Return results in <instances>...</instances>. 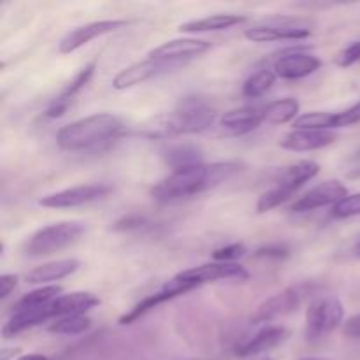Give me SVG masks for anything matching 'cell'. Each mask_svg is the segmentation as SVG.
<instances>
[{
    "mask_svg": "<svg viewBox=\"0 0 360 360\" xmlns=\"http://www.w3.org/2000/svg\"><path fill=\"white\" fill-rule=\"evenodd\" d=\"M245 360H274V359L266 357V355H262V357H252V359H245Z\"/></svg>",
    "mask_w": 360,
    "mask_h": 360,
    "instance_id": "obj_44",
    "label": "cell"
},
{
    "mask_svg": "<svg viewBox=\"0 0 360 360\" xmlns=\"http://www.w3.org/2000/svg\"><path fill=\"white\" fill-rule=\"evenodd\" d=\"M304 292L301 287H288L278 294L271 295L266 301L260 302L259 308L252 315V323H269L280 316H287L290 313L297 311L302 304Z\"/></svg>",
    "mask_w": 360,
    "mask_h": 360,
    "instance_id": "obj_7",
    "label": "cell"
},
{
    "mask_svg": "<svg viewBox=\"0 0 360 360\" xmlns=\"http://www.w3.org/2000/svg\"><path fill=\"white\" fill-rule=\"evenodd\" d=\"M262 122L264 109L245 105V108L231 109V111L225 112L220 120V125L229 136H245V134L259 129Z\"/></svg>",
    "mask_w": 360,
    "mask_h": 360,
    "instance_id": "obj_18",
    "label": "cell"
},
{
    "mask_svg": "<svg viewBox=\"0 0 360 360\" xmlns=\"http://www.w3.org/2000/svg\"><path fill=\"white\" fill-rule=\"evenodd\" d=\"M347 195L348 190L343 183L336 181V179H329V181H323L320 185H316L315 188L304 193L301 199L295 200L290 210L294 213H308V211L320 210V207L334 206V204L340 202Z\"/></svg>",
    "mask_w": 360,
    "mask_h": 360,
    "instance_id": "obj_14",
    "label": "cell"
},
{
    "mask_svg": "<svg viewBox=\"0 0 360 360\" xmlns=\"http://www.w3.org/2000/svg\"><path fill=\"white\" fill-rule=\"evenodd\" d=\"M90 327L91 320L86 315H72L55 320L48 327V333L58 334V336H77V334L86 333Z\"/></svg>",
    "mask_w": 360,
    "mask_h": 360,
    "instance_id": "obj_30",
    "label": "cell"
},
{
    "mask_svg": "<svg viewBox=\"0 0 360 360\" xmlns=\"http://www.w3.org/2000/svg\"><path fill=\"white\" fill-rule=\"evenodd\" d=\"M295 130H334L336 129V112L311 111L299 115L294 122Z\"/></svg>",
    "mask_w": 360,
    "mask_h": 360,
    "instance_id": "obj_29",
    "label": "cell"
},
{
    "mask_svg": "<svg viewBox=\"0 0 360 360\" xmlns=\"http://www.w3.org/2000/svg\"><path fill=\"white\" fill-rule=\"evenodd\" d=\"M343 333L345 336L354 338V340H360V313L359 315L350 316V319L343 323Z\"/></svg>",
    "mask_w": 360,
    "mask_h": 360,
    "instance_id": "obj_39",
    "label": "cell"
},
{
    "mask_svg": "<svg viewBox=\"0 0 360 360\" xmlns=\"http://www.w3.org/2000/svg\"><path fill=\"white\" fill-rule=\"evenodd\" d=\"M357 123H360V101L352 108L336 112V129L357 125Z\"/></svg>",
    "mask_w": 360,
    "mask_h": 360,
    "instance_id": "obj_36",
    "label": "cell"
},
{
    "mask_svg": "<svg viewBox=\"0 0 360 360\" xmlns=\"http://www.w3.org/2000/svg\"><path fill=\"white\" fill-rule=\"evenodd\" d=\"M195 288H197L195 285H192V283H188V281L181 280V278L174 276L171 281H169V283L164 285V288H162V290L155 292V294H151V295H146L143 301H139L132 309H129V311H127L125 315L120 319V323H122V326H130V323L137 322L141 316H144L146 313H150L151 309H155L157 306L164 304V302H167V301H172V299L179 297V295L186 294V292H190V290H195Z\"/></svg>",
    "mask_w": 360,
    "mask_h": 360,
    "instance_id": "obj_9",
    "label": "cell"
},
{
    "mask_svg": "<svg viewBox=\"0 0 360 360\" xmlns=\"http://www.w3.org/2000/svg\"><path fill=\"white\" fill-rule=\"evenodd\" d=\"M164 158L172 171L178 169L193 167V165H200L202 162V151L195 146V144H178V146H171L164 151Z\"/></svg>",
    "mask_w": 360,
    "mask_h": 360,
    "instance_id": "obj_25",
    "label": "cell"
},
{
    "mask_svg": "<svg viewBox=\"0 0 360 360\" xmlns=\"http://www.w3.org/2000/svg\"><path fill=\"white\" fill-rule=\"evenodd\" d=\"M354 255L357 257V259H360V239L355 243V246H354Z\"/></svg>",
    "mask_w": 360,
    "mask_h": 360,
    "instance_id": "obj_43",
    "label": "cell"
},
{
    "mask_svg": "<svg viewBox=\"0 0 360 360\" xmlns=\"http://www.w3.org/2000/svg\"><path fill=\"white\" fill-rule=\"evenodd\" d=\"M18 352H20L18 348H14V350H4L2 352V360H9L11 355H16Z\"/></svg>",
    "mask_w": 360,
    "mask_h": 360,
    "instance_id": "obj_42",
    "label": "cell"
},
{
    "mask_svg": "<svg viewBox=\"0 0 360 360\" xmlns=\"http://www.w3.org/2000/svg\"><path fill=\"white\" fill-rule=\"evenodd\" d=\"M95 67H97V62H91L88 63V65H84L83 69H81L79 72L69 81V84H67V86L63 88L55 98H53L51 104H49L48 109H46V116H48V118H58V116H62L63 112L69 109V105L72 104L76 95L79 94L88 83H90L91 76H94L95 72Z\"/></svg>",
    "mask_w": 360,
    "mask_h": 360,
    "instance_id": "obj_17",
    "label": "cell"
},
{
    "mask_svg": "<svg viewBox=\"0 0 360 360\" xmlns=\"http://www.w3.org/2000/svg\"><path fill=\"white\" fill-rule=\"evenodd\" d=\"M276 72L273 69H269V67L259 69L245 81V84H243V95L246 98L262 97L264 94H267L273 88V84L276 83Z\"/></svg>",
    "mask_w": 360,
    "mask_h": 360,
    "instance_id": "obj_28",
    "label": "cell"
},
{
    "mask_svg": "<svg viewBox=\"0 0 360 360\" xmlns=\"http://www.w3.org/2000/svg\"><path fill=\"white\" fill-rule=\"evenodd\" d=\"M51 311H49V304L44 308L37 309H23V311H14L13 316L7 320L6 326L2 327L4 340H11V338L18 336V334L25 333L28 329L41 326V323L51 320Z\"/></svg>",
    "mask_w": 360,
    "mask_h": 360,
    "instance_id": "obj_22",
    "label": "cell"
},
{
    "mask_svg": "<svg viewBox=\"0 0 360 360\" xmlns=\"http://www.w3.org/2000/svg\"><path fill=\"white\" fill-rule=\"evenodd\" d=\"M62 295V287L58 285H48V287L35 288V290L28 292L23 297L18 299L13 304V313L14 311H23V309H37L44 308V306L51 304L55 299H58Z\"/></svg>",
    "mask_w": 360,
    "mask_h": 360,
    "instance_id": "obj_27",
    "label": "cell"
},
{
    "mask_svg": "<svg viewBox=\"0 0 360 360\" xmlns=\"http://www.w3.org/2000/svg\"><path fill=\"white\" fill-rule=\"evenodd\" d=\"M239 171L241 165L238 162H217V164H200L178 169L151 188V197L162 204L186 199L214 188Z\"/></svg>",
    "mask_w": 360,
    "mask_h": 360,
    "instance_id": "obj_1",
    "label": "cell"
},
{
    "mask_svg": "<svg viewBox=\"0 0 360 360\" xmlns=\"http://www.w3.org/2000/svg\"><path fill=\"white\" fill-rule=\"evenodd\" d=\"M16 360H49V359L42 354H27V355H20Z\"/></svg>",
    "mask_w": 360,
    "mask_h": 360,
    "instance_id": "obj_40",
    "label": "cell"
},
{
    "mask_svg": "<svg viewBox=\"0 0 360 360\" xmlns=\"http://www.w3.org/2000/svg\"><path fill=\"white\" fill-rule=\"evenodd\" d=\"M309 35L311 30L299 25H259L245 32V37L252 42L304 41Z\"/></svg>",
    "mask_w": 360,
    "mask_h": 360,
    "instance_id": "obj_19",
    "label": "cell"
},
{
    "mask_svg": "<svg viewBox=\"0 0 360 360\" xmlns=\"http://www.w3.org/2000/svg\"><path fill=\"white\" fill-rule=\"evenodd\" d=\"M301 360H323V359H301Z\"/></svg>",
    "mask_w": 360,
    "mask_h": 360,
    "instance_id": "obj_45",
    "label": "cell"
},
{
    "mask_svg": "<svg viewBox=\"0 0 360 360\" xmlns=\"http://www.w3.org/2000/svg\"><path fill=\"white\" fill-rule=\"evenodd\" d=\"M246 255V246L245 243H231V245H225L221 248H217L211 257H213L214 262H236L238 259Z\"/></svg>",
    "mask_w": 360,
    "mask_h": 360,
    "instance_id": "obj_33",
    "label": "cell"
},
{
    "mask_svg": "<svg viewBox=\"0 0 360 360\" xmlns=\"http://www.w3.org/2000/svg\"><path fill=\"white\" fill-rule=\"evenodd\" d=\"M101 304V299L91 292H70V294L60 295L58 299L49 304L53 319H63V316L84 315L91 308Z\"/></svg>",
    "mask_w": 360,
    "mask_h": 360,
    "instance_id": "obj_20",
    "label": "cell"
},
{
    "mask_svg": "<svg viewBox=\"0 0 360 360\" xmlns=\"http://www.w3.org/2000/svg\"><path fill=\"white\" fill-rule=\"evenodd\" d=\"M350 176H352V178H359V176H360V153H357V157H355L354 169L350 171Z\"/></svg>",
    "mask_w": 360,
    "mask_h": 360,
    "instance_id": "obj_41",
    "label": "cell"
},
{
    "mask_svg": "<svg viewBox=\"0 0 360 360\" xmlns=\"http://www.w3.org/2000/svg\"><path fill=\"white\" fill-rule=\"evenodd\" d=\"M217 111L200 95H186L179 98L169 115L148 120L139 127V136L148 139H169L176 136L200 134L213 125Z\"/></svg>",
    "mask_w": 360,
    "mask_h": 360,
    "instance_id": "obj_2",
    "label": "cell"
},
{
    "mask_svg": "<svg viewBox=\"0 0 360 360\" xmlns=\"http://www.w3.org/2000/svg\"><path fill=\"white\" fill-rule=\"evenodd\" d=\"M18 285L16 274H2L0 276V299H7Z\"/></svg>",
    "mask_w": 360,
    "mask_h": 360,
    "instance_id": "obj_37",
    "label": "cell"
},
{
    "mask_svg": "<svg viewBox=\"0 0 360 360\" xmlns=\"http://www.w3.org/2000/svg\"><path fill=\"white\" fill-rule=\"evenodd\" d=\"M211 48V42L202 41V39L193 37H183V39H172V41L164 42L158 48L151 49L150 58L157 60V62L169 63V65H178V63L185 62V60L195 58V56L204 55L207 49Z\"/></svg>",
    "mask_w": 360,
    "mask_h": 360,
    "instance_id": "obj_10",
    "label": "cell"
},
{
    "mask_svg": "<svg viewBox=\"0 0 360 360\" xmlns=\"http://www.w3.org/2000/svg\"><path fill=\"white\" fill-rule=\"evenodd\" d=\"M290 255V250L288 246L280 245V243H274V245L262 246L255 252L257 259H274V260H283Z\"/></svg>",
    "mask_w": 360,
    "mask_h": 360,
    "instance_id": "obj_35",
    "label": "cell"
},
{
    "mask_svg": "<svg viewBox=\"0 0 360 360\" xmlns=\"http://www.w3.org/2000/svg\"><path fill=\"white\" fill-rule=\"evenodd\" d=\"M330 214L338 220H345V218L359 217L360 214V192L348 193L347 197L336 202L330 210Z\"/></svg>",
    "mask_w": 360,
    "mask_h": 360,
    "instance_id": "obj_32",
    "label": "cell"
},
{
    "mask_svg": "<svg viewBox=\"0 0 360 360\" xmlns=\"http://www.w3.org/2000/svg\"><path fill=\"white\" fill-rule=\"evenodd\" d=\"M84 231H86V224L74 220L46 225L35 231L25 241L23 252L28 257H46L58 253L74 245L84 234Z\"/></svg>",
    "mask_w": 360,
    "mask_h": 360,
    "instance_id": "obj_4",
    "label": "cell"
},
{
    "mask_svg": "<svg viewBox=\"0 0 360 360\" xmlns=\"http://www.w3.org/2000/svg\"><path fill=\"white\" fill-rule=\"evenodd\" d=\"M79 260L77 259H62L53 260V262L42 264V266L34 267L25 274V281L28 285H46L53 283V281L63 280V278L70 276L79 269Z\"/></svg>",
    "mask_w": 360,
    "mask_h": 360,
    "instance_id": "obj_21",
    "label": "cell"
},
{
    "mask_svg": "<svg viewBox=\"0 0 360 360\" xmlns=\"http://www.w3.org/2000/svg\"><path fill=\"white\" fill-rule=\"evenodd\" d=\"M248 20L243 14H213V16L200 18V20L186 21L179 25L178 30L183 34H202V32H220L241 25Z\"/></svg>",
    "mask_w": 360,
    "mask_h": 360,
    "instance_id": "obj_23",
    "label": "cell"
},
{
    "mask_svg": "<svg viewBox=\"0 0 360 360\" xmlns=\"http://www.w3.org/2000/svg\"><path fill=\"white\" fill-rule=\"evenodd\" d=\"M169 63L157 62V60L150 58L148 56L146 60H141V62L132 63V65L125 67V69L120 70L115 77H112V88L115 90H129V88L137 86V84H143L146 81L153 79L155 76L162 72V70L169 69Z\"/></svg>",
    "mask_w": 360,
    "mask_h": 360,
    "instance_id": "obj_16",
    "label": "cell"
},
{
    "mask_svg": "<svg viewBox=\"0 0 360 360\" xmlns=\"http://www.w3.org/2000/svg\"><path fill=\"white\" fill-rule=\"evenodd\" d=\"M125 130L120 116L98 112L76 120L56 132V144L67 151H101L111 146Z\"/></svg>",
    "mask_w": 360,
    "mask_h": 360,
    "instance_id": "obj_3",
    "label": "cell"
},
{
    "mask_svg": "<svg viewBox=\"0 0 360 360\" xmlns=\"http://www.w3.org/2000/svg\"><path fill=\"white\" fill-rule=\"evenodd\" d=\"M176 276L195 285V287H200V285L213 283V281L221 280L246 281L250 278V273L238 262H214L213 260L210 264H202L199 267L181 271Z\"/></svg>",
    "mask_w": 360,
    "mask_h": 360,
    "instance_id": "obj_8",
    "label": "cell"
},
{
    "mask_svg": "<svg viewBox=\"0 0 360 360\" xmlns=\"http://www.w3.org/2000/svg\"><path fill=\"white\" fill-rule=\"evenodd\" d=\"M338 136L333 130H292L280 139V146L287 151L306 153L316 151L336 143Z\"/></svg>",
    "mask_w": 360,
    "mask_h": 360,
    "instance_id": "obj_15",
    "label": "cell"
},
{
    "mask_svg": "<svg viewBox=\"0 0 360 360\" xmlns=\"http://www.w3.org/2000/svg\"><path fill=\"white\" fill-rule=\"evenodd\" d=\"M292 195H294V193L276 185L274 188L267 190L266 193H262V195L259 197V200H257V213L262 214L267 213V211H273L274 207L281 206L283 202L290 200Z\"/></svg>",
    "mask_w": 360,
    "mask_h": 360,
    "instance_id": "obj_31",
    "label": "cell"
},
{
    "mask_svg": "<svg viewBox=\"0 0 360 360\" xmlns=\"http://www.w3.org/2000/svg\"><path fill=\"white\" fill-rule=\"evenodd\" d=\"M299 118V102L295 98H280L273 101L264 108V122L271 125H285Z\"/></svg>",
    "mask_w": 360,
    "mask_h": 360,
    "instance_id": "obj_26",
    "label": "cell"
},
{
    "mask_svg": "<svg viewBox=\"0 0 360 360\" xmlns=\"http://www.w3.org/2000/svg\"><path fill=\"white\" fill-rule=\"evenodd\" d=\"M334 62H336L338 67H343V69L360 62V41H354L348 46H345V48L338 53Z\"/></svg>",
    "mask_w": 360,
    "mask_h": 360,
    "instance_id": "obj_34",
    "label": "cell"
},
{
    "mask_svg": "<svg viewBox=\"0 0 360 360\" xmlns=\"http://www.w3.org/2000/svg\"><path fill=\"white\" fill-rule=\"evenodd\" d=\"M127 27L125 20H101V21H91V23L81 25L76 27L74 30H70L65 37L60 41L58 51L62 55H70V53L77 51L79 48H83L84 44H88L94 39L102 37L105 34H111V32L120 30V28Z\"/></svg>",
    "mask_w": 360,
    "mask_h": 360,
    "instance_id": "obj_12",
    "label": "cell"
},
{
    "mask_svg": "<svg viewBox=\"0 0 360 360\" xmlns=\"http://www.w3.org/2000/svg\"><path fill=\"white\" fill-rule=\"evenodd\" d=\"M320 172V165L313 160H301L292 164L283 171V174L278 179V186L288 190V192L295 193L299 188L311 181L316 174Z\"/></svg>",
    "mask_w": 360,
    "mask_h": 360,
    "instance_id": "obj_24",
    "label": "cell"
},
{
    "mask_svg": "<svg viewBox=\"0 0 360 360\" xmlns=\"http://www.w3.org/2000/svg\"><path fill=\"white\" fill-rule=\"evenodd\" d=\"M345 320L343 302L333 295L319 297L309 304L306 311V338L319 341L323 336L336 330Z\"/></svg>",
    "mask_w": 360,
    "mask_h": 360,
    "instance_id": "obj_5",
    "label": "cell"
},
{
    "mask_svg": "<svg viewBox=\"0 0 360 360\" xmlns=\"http://www.w3.org/2000/svg\"><path fill=\"white\" fill-rule=\"evenodd\" d=\"M290 336V330L283 326H267L260 329L259 333L253 336L246 338L245 341L234 348V354L241 359H252V357H262L266 352L274 350Z\"/></svg>",
    "mask_w": 360,
    "mask_h": 360,
    "instance_id": "obj_13",
    "label": "cell"
},
{
    "mask_svg": "<svg viewBox=\"0 0 360 360\" xmlns=\"http://www.w3.org/2000/svg\"><path fill=\"white\" fill-rule=\"evenodd\" d=\"M144 218L139 217V214H130V217H125L123 220L116 221L115 231H130V229H139L143 227Z\"/></svg>",
    "mask_w": 360,
    "mask_h": 360,
    "instance_id": "obj_38",
    "label": "cell"
},
{
    "mask_svg": "<svg viewBox=\"0 0 360 360\" xmlns=\"http://www.w3.org/2000/svg\"><path fill=\"white\" fill-rule=\"evenodd\" d=\"M322 65V60L311 53L302 51L301 48L292 49L288 53H281L273 63V70L281 79H302L316 70Z\"/></svg>",
    "mask_w": 360,
    "mask_h": 360,
    "instance_id": "obj_11",
    "label": "cell"
},
{
    "mask_svg": "<svg viewBox=\"0 0 360 360\" xmlns=\"http://www.w3.org/2000/svg\"><path fill=\"white\" fill-rule=\"evenodd\" d=\"M111 190V186L105 185V183H90V185L72 186V188L48 193L42 199H39V206L51 207V210H69V207L83 206V204H90L94 200L102 199Z\"/></svg>",
    "mask_w": 360,
    "mask_h": 360,
    "instance_id": "obj_6",
    "label": "cell"
}]
</instances>
